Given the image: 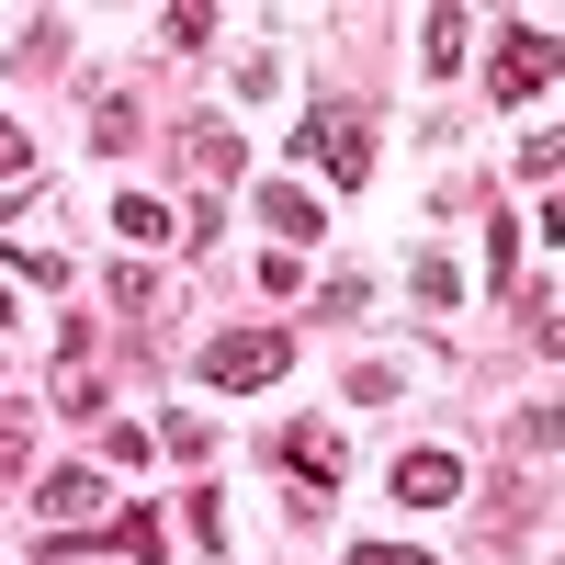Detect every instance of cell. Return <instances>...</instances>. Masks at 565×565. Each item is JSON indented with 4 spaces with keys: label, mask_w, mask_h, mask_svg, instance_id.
Returning <instances> with one entry per match:
<instances>
[{
    "label": "cell",
    "mask_w": 565,
    "mask_h": 565,
    "mask_svg": "<svg viewBox=\"0 0 565 565\" xmlns=\"http://www.w3.org/2000/svg\"><path fill=\"white\" fill-rule=\"evenodd\" d=\"M295 148H306V170H317V181H340V193H362V170H373V136H362V114H351V103H317Z\"/></svg>",
    "instance_id": "1"
},
{
    "label": "cell",
    "mask_w": 565,
    "mask_h": 565,
    "mask_svg": "<svg viewBox=\"0 0 565 565\" xmlns=\"http://www.w3.org/2000/svg\"><path fill=\"white\" fill-rule=\"evenodd\" d=\"M282 362H295L282 328H226V340H204V385H215V396H249V385H271Z\"/></svg>",
    "instance_id": "2"
},
{
    "label": "cell",
    "mask_w": 565,
    "mask_h": 565,
    "mask_svg": "<svg viewBox=\"0 0 565 565\" xmlns=\"http://www.w3.org/2000/svg\"><path fill=\"white\" fill-rule=\"evenodd\" d=\"M554 79H565V45H554L543 23H509V45H498V68H487V90H498L509 114H521V103H543Z\"/></svg>",
    "instance_id": "3"
},
{
    "label": "cell",
    "mask_w": 565,
    "mask_h": 565,
    "mask_svg": "<svg viewBox=\"0 0 565 565\" xmlns=\"http://www.w3.org/2000/svg\"><path fill=\"white\" fill-rule=\"evenodd\" d=\"M34 509H45V521H57L68 543H79V532H103V521H114V487L68 463V476H45V487H34Z\"/></svg>",
    "instance_id": "4"
},
{
    "label": "cell",
    "mask_w": 565,
    "mask_h": 565,
    "mask_svg": "<svg viewBox=\"0 0 565 565\" xmlns=\"http://www.w3.org/2000/svg\"><path fill=\"white\" fill-rule=\"evenodd\" d=\"M452 498H463V452L430 441V452H407V463H396V509H452Z\"/></svg>",
    "instance_id": "5"
},
{
    "label": "cell",
    "mask_w": 565,
    "mask_h": 565,
    "mask_svg": "<svg viewBox=\"0 0 565 565\" xmlns=\"http://www.w3.org/2000/svg\"><path fill=\"white\" fill-rule=\"evenodd\" d=\"M282 463H295L306 487H340V463H351V452H340V430H328V418H306V430H282Z\"/></svg>",
    "instance_id": "6"
},
{
    "label": "cell",
    "mask_w": 565,
    "mask_h": 565,
    "mask_svg": "<svg viewBox=\"0 0 565 565\" xmlns=\"http://www.w3.org/2000/svg\"><path fill=\"white\" fill-rule=\"evenodd\" d=\"M260 226H271L282 249H306V238H317L328 215H317V193H295V181H260Z\"/></svg>",
    "instance_id": "7"
},
{
    "label": "cell",
    "mask_w": 565,
    "mask_h": 565,
    "mask_svg": "<svg viewBox=\"0 0 565 565\" xmlns=\"http://www.w3.org/2000/svg\"><path fill=\"white\" fill-rule=\"evenodd\" d=\"M418 57H430V79L463 68V12H430V23H418Z\"/></svg>",
    "instance_id": "8"
},
{
    "label": "cell",
    "mask_w": 565,
    "mask_h": 565,
    "mask_svg": "<svg viewBox=\"0 0 565 565\" xmlns=\"http://www.w3.org/2000/svg\"><path fill=\"white\" fill-rule=\"evenodd\" d=\"M114 226H125L136 249H159V238H170V204H148V193H125V204H114Z\"/></svg>",
    "instance_id": "9"
},
{
    "label": "cell",
    "mask_w": 565,
    "mask_h": 565,
    "mask_svg": "<svg viewBox=\"0 0 565 565\" xmlns=\"http://www.w3.org/2000/svg\"><path fill=\"white\" fill-rule=\"evenodd\" d=\"M12 282H57V295H68V249H45V238H23V249H12Z\"/></svg>",
    "instance_id": "10"
},
{
    "label": "cell",
    "mask_w": 565,
    "mask_h": 565,
    "mask_svg": "<svg viewBox=\"0 0 565 565\" xmlns=\"http://www.w3.org/2000/svg\"><path fill=\"white\" fill-rule=\"evenodd\" d=\"M23 170H34V136L0 114V193H23Z\"/></svg>",
    "instance_id": "11"
},
{
    "label": "cell",
    "mask_w": 565,
    "mask_h": 565,
    "mask_svg": "<svg viewBox=\"0 0 565 565\" xmlns=\"http://www.w3.org/2000/svg\"><path fill=\"white\" fill-rule=\"evenodd\" d=\"M418 306H463V271L430 249V260H418Z\"/></svg>",
    "instance_id": "12"
},
{
    "label": "cell",
    "mask_w": 565,
    "mask_h": 565,
    "mask_svg": "<svg viewBox=\"0 0 565 565\" xmlns=\"http://www.w3.org/2000/svg\"><path fill=\"white\" fill-rule=\"evenodd\" d=\"M159 34H170V45H215V12H204V0H181V12H170Z\"/></svg>",
    "instance_id": "13"
},
{
    "label": "cell",
    "mask_w": 565,
    "mask_h": 565,
    "mask_svg": "<svg viewBox=\"0 0 565 565\" xmlns=\"http://www.w3.org/2000/svg\"><path fill=\"white\" fill-rule=\"evenodd\" d=\"M193 170H204V181H226V170H238V148H226L215 125H193Z\"/></svg>",
    "instance_id": "14"
},
{
    "label": "cell",
    "mask_w": 565,
    "mask_h": 565,
    "mask_svg": "<svg viewBox=\"0 0 565 565\" xmlns=\"http://www.w3.org/2000/svg\"><path fill=\"white\" fill-rule=\"evenodd\" d=\"M12 476H23V418H0V509H12Z\"/></svg>",
    "instance_id": "15"
},
{
    "label": "cell",
    "mask_w": 565,
    "mask_h": 565,
    "mask_svg": "<svg viewBox=\"0 0 565 565\" xmlns=\"http://www.w3.org/2000/svg\"><path fill=\"white\" fill-rule=\"evenodd\" d=\"M521 170H565V125L554 136H521Z\"/></svg>",
    "instance_id": "16"
},
{
    "label": "cell",
    "mask_w": 565,
    "mask_h": 565,
    "mask_svg": "<svg viewBox=\"0 0 565 565\" xmlns=\"http://www.w3.org/2000/svg\"><path fill=\"white\" fill-rule=\"evenodd\" d=\"M532 351H543V362H565V306H543V317H532Z\"/></svg>",
    "instance_id": "17"
},
{
    "label": "cell",
    "mask_w": 565,
    "mask_h": 565,
    "mask_svg": "<svg viewBox=\"0 0 565 565\" xmlns=\"http://www.w3.org/2000/svg\"><path fill=\"white\" fill-rule=\"evenodd\" d=\"M351 565H430V554H407V543H351Z\"/></svg>",
    "instance_id": "18"
},
{
    "label": "cell",
    "mask_w": 565,
    "mask_h": 565,
    "mask_svg": "<svg viewBox=\"0 0 565 565\" xmlns=\"http://www.w3.org/2000/svg\"><path fill=\"white\" fill-rule=\"evenodd\" d=\"M543 238H565V204H543Z\"/></svg>",
    "instance_id": "19"
},
{
    "label": "cell",
    "mask_w": 565,
    "mask_h": 565,
    "mask_svg": "<svg viewBox=\"0 0 565 565\" xmlns=\"http://www.w3.org/2000/svg\"><path fill=\"white\" fill-rule=\"evenodd\" d=\"M0 328H12V271H0Z\"/></svg>",
    "instance_id": "20"
}]
</instances>
